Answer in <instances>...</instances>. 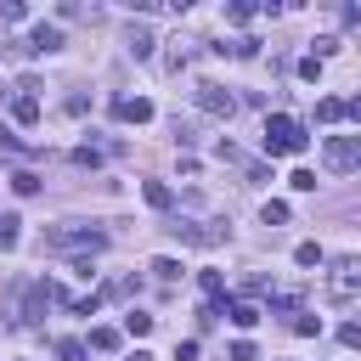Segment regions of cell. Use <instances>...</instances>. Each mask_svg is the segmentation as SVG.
Listing matches in <instances>:
<instances>
[{"label": "cell", "mask_w": 361, "mask_h": 361, "mask_svg": "<svg viewBox=\"0 0 361 361\" xmlns=\"http://www.w3.org/2000/svg\"><path fill=\"white\" fill-rule=\"evenodd\" d=\"M305 141H310V135H305L299 118H288V113H271V118H265V152H271V158L305 152Z\"/></svg>", "instance_id": "1"}, {"label": "cell", "mask_w": 361, "mask_h": 361, "mask_svg": "<svg viewBox=\"0 0 361 361\" xmlns=\"http://www.w3.org/2000/svg\"><path fill=\"white\" fill-rule=\"evenodd\" d=\"M45 248H68V254H96V248H107V237H102L96 226H79V220H68V226H51V231H45Z\"/></svg>", "instance_id": "2"}, {"label": "cell", "mask_w": 361, "mask_h": 361, "mask_svg": "<svg viewBox=\"0 0 361 361\" xmlns=\"http://www.w3.org/2000/svg\"><path fill=\"white\" fill-rule=\"evenodd\" d=\"M355 288H361L355 254H338V259H333V271H327V299H333V305H350V299H355Z\"/></svg>", "instance_id": "3"}, {"label": "cell", "mask_w": 361, "mask_h": 361, "mask_svg": "<svg viewBox=\"0 0 361 361\" xmlns=\"http://www.w3.org/2000/svg\"><path fill=\"white\" fill-rule=\"evenodd\" d=\"M322 164H327L333 175H350V169L361 164V141H355V135H327V141H322Z\"/></svg>", "instance_id": "4"}, {"label": "cell", "mask_w": 361, "mask_h": 361, "mask_svg": "<svg viewBox=\"0 0 361 361\" xmlns=\"http://www.w3.org/2000/svg\"><path fill=\"white\" fill-rule=\"evenodd\" d=\"M197 107L214 113V118H231V113H237V96H231L226 85H209V79H203V85H197Z\"/></svg>", "instance_id": "5"}, {"label": "cell", "mask_w": 361, "mask_h": 361, "mask_svg": "<svg viewBox=\"0 0 361 361\" xmlns=\"http://www.w3.org/2000/svg\"><path fill=\"white\" fill-rule=\"evenodd\" d=\"M152 45H158V39H152V28H147V23H130V28H124V51H130V56H141V62H147V56H152Z\"/></svg>", "instance_id": "6"}, {"label": "cell", "mask_w": 361, "mask_h": 361, "mask_svg": "<svg viewBox=\"0 0 361 361\" xmlns=\"http://www.w3.org/2000/svg\"><path fill=\"white\" fill-rule=\"evenodd\" d=\"M113 113H118L124 124H147V118H152V102H141V96H124V102H113Z\"/></svg>", "instance_id": "7"}, {"label": "cell", "mask_w": 361, "mask_h": 361, "mask_svg": "<svg viewBox=\"0 0 361 361\" xmlns=\"http://www.w3.org/2000/svg\"><path fill=\"white\" fill-rule=\"evenodd\" d=\"M23 51H62V28H51V23H39L34 34H28V45Z\"/></svg>", "instance_id": "8"}, {"label": "cell", "mask_w": 361, "mask_h": 361, "mask_svg": "<svg viewBox=\"0 0 361 361\" xmlns=\"http://www.w3.org/2000/svg\"><path fill=\"white\" fill-rule=\"evenodd\" d=\"M226 316H231L237 327H254V322H259V305H248V299H231V305H226Z\"/></svg>", "instance_id": "9"}, {"label": "cell", "mask_w": 361, "mask_h": 361, "mask_svg": "<svg viewBox=\"0 0 361 361\" xmlns=\"http://www.w3.org/2000/svg\"><path fill=\"white\" fill-rule=\"evenodd\" d=\"M11 113H17V124H34V118H39V102H34V96H17Z\"/></svg>", "instance_id": "10"}, {"label": "cell", "mask_w": 361, "mask_h": 361, "mask_svg": "<svg viewBox=\"0 0 361 361\" xmlns=\"http://www.w3.org/2000/svg\"><path fill=\"white\" fill-rule=\"evenodd\" d=\"M11 186H17V197H34V192H39V175H34V169H17Z\"/></svg>", "instance_id": "11"}, {"label": "cell", "mask_w": 361, "mask_h": 361, "mask_svg": "<svg viewBox=\"0 0 361 361\" xmlns=\"http://www.w3.org/2000/svg\"><path fill=\"white\" fill-rule=\"evenodd\" d=\"M17 226H23L17 214H0V248H17V237H23Z\"/></svg>", "instance_id": "12"}, {"label": "cell", "mask_w": 361, "mask_h": 361, "mask_svg": "<svg viewBox=\"0 0 361 361\" xmlns=\"http://www.w3.org/2000/svg\"><path fill=\"white\" fill-rule=\"evenodd\" d=\"M316 118H322V124H338V118H344V102H333V96L316 102Z\"/></svg>", "instance_id": "13"}, {"label": "cell", "mask_w": 361, "mask_h": 361, "mask_svg": "<svg viewBox=\"0 0 361 361\" xmlns=\"http://www.w3.org/2000/svg\"><path fill=\"white\" fill-rule=\"evenodd\" d=\"M141 192H147V203H152V209H169V186H164V180H147Z\"/></svg>", "instance_id": "14"}, {"label": "cell", "mask_w": 361, "mask_h": 361, "mask_svg": "<svg viewBox=\"0 0 361 361\" xmlns=\"http://www.w3.org/2000/svg\"><path fill=\"white\" fill-rule=\"evenodd\" d=\"M124 333H135V338L152 333V316H147V310H130V316H124Z\"/></svg>", "instance_id": "15"}, {"label": "cell", "mask_w": 361, "mask_h": 361, "mask_svg": "<svg viewBox=\"0 0 361 361\" xmlns=\"http://www.w3.org/2000/svg\"><path fill=\"white\" fill-rule=\"evenodd\" d=\"M90 350H118V333L113 327H90Z\"/></svg>", "instance_id": "16"}, {"label": "cell", "mask_w": 361, "mask_h": 361, "mask_svg": "<svg viewBox=\"0 0 361 361\" xmlns=\"http://www.w3.org/2000/svg\"><path fill=\"white\" fill-rule=\"evenodd\" d=\"M56 361H85V344L79 338H56Z\"/></svg>", "instance_id": "17"}, {"label": "cell", "mask_w": 361, "mask_h": 361, "mask_svg": "<svg viewBox=\"0 0 361 361\" xmlns=\"http://www.w3.org/2000/svg\"><path fill=\"white\" fill-rule=\"evenodd\" d=\"M265 226H288V203H282V197L265 203Z\"/></svg>", "instance_id": "18"}, {"label": "cell", "mask_w": 361, "mask_h": 361, "mask_svg": "<svg viewBox=\"0 0 361 361\" xmlns=\"http://www.w3.org/2000/svg\"><path fill=\"white\" fill-rule=\"evenodd\" d=\"M293 259H299V265H322V248H316V243H299Z\"/></svg>", "instance_id": "19"}, {"label": "cell", "mask_w": 361, "mask_h": 361, "mask_svg": "<svg viewBox=\"0 0 361 361\" xmlns=\"http://www.w3.org/2000/svg\"><path fill=\"white\" fill-rule=\"evenodd\" d=\"M152 276H158V282H175L180 265H175V259H152Z\"/></svg>", "instance_id": "20"}, {"label": "cell", "mask_w": 361, "mask_h": 361, "mask_svg": "<svg viewBox=\"0 0 361 361\" xmlns=\"http://www.w3.org/2000/svg\"><path fill=\"white\" fill-rule=\"evenodd\" d=\"M288 180H293V192H316V175H310V169H293Z\"/></svg>", "instance_id": "21"}, {"label": "cell", "mask_w": 361, "mask_h": 361, "mask_svg": "<svg viewBox=\"0 0 361 361\" xmlns=\"http://www.w3.org/2000/svg\"><path fill=\"white\" fill-rule=\"evenodd\" d=\"M197 282H203V293H209V299H214V305H220V271H203V276H197Z\"/></svg>", "instance_id": "22"}, {"label": "cell", "mask_w": 361, "mask_h": 361, "mask_svg": "<svg viewBox=\"0 0 361 361\" xmlns=\"http://www.w3.org/2000/svg\"><path fill=\"white\" fill-rule=\"evenodd\" d=\"M73 164H85V169H96V164H102V152H96V147H79V152H73Z\"/></svg>", "instance_id": "23"}, {"label": "cell", "mask_w": 361, "mask_h": 361, "mask_svg": "<svg viewBox=\"0 0 361 361\" xmlns=\"http://www.w3.org/2000/svg\"><path fill=\"white\" fill-rule=\"evenodd\" d=\"M231 361H254V344H248V338H237V344H231Z\"/></svg>", "instance_id": "24"}]
</instances>
